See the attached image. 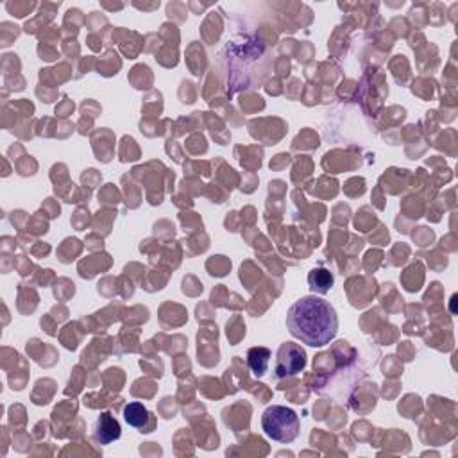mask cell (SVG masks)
Here are the masks:
<instances>
[{
    "label": "cell",
    "mask_w": 458,
    "mask_h": 458,
    "mask_svg": "<svg viewBox=\"0 0 458 458\" xmlns=\"http://www.w3.org/2000/svg\"><path fill=\"white\" fill-rule=\"evenodd\" d=\"M286 328L290 335L303 344L323 348L337 337L338 316L323 297L304 296L290 306Z\"/></svg>",
    "instance_id": "6da1fadb"
},
{
    "label": "cell",
    "mask_w": 458,
    "mask_h": 458,
    "mask_svg": "<svg viewBox=\"0 0 458 458\" xmlns=\"http://www.w3.org/2000/svg\"><path fill=\"white\" fill-rule=\"evenodd\" d=\"M261 428L269 439L288 444L299 435V415L288 407L272 405L261 415Z\"/></svg>",
    "instance_id": "7a4b0ae2"
},
{
    "label": "cell",
    "mask_w": 458,
    "mask_h": 458,
    "mask_svg": "<svg viewBox=\"0 0 458 458\" xmlns=\"http://www.w3.org/2000/svg\"><path fill=\"white\" fill-rule=\"evenodd\" d=\"M306 367V353L301 345L285 342L278 351V362H276V378L293 376Z\"/></svg>",
    "instance_id": "3957f363"
},
{
    "label": "cell",
    "mask_w": 458,
    "mask_h": 458,
    "mask_svg": "<svg viewBox=\"0 0 458 458\" xmlns=\"http://www.w3.org/2000/svg\"><path fill=\"white\" fill-rule=\"evenodd\" d=\"M117 439H120V425L110 412H104V414H100L99 421H97L95 440L106 446V444H111Z\"/></svg>",
    "instance_id": "277c9868"
},
{
    "label": "cell",
    "mask_w": 458,
    "mask_h": 458,
    "mask_svg": "<svg viewBox=\"0 0 458 458\" xmlns=\"http://www.w3.org/2000/svg\"><path fill=\"white\" fill-rule=\"evenodd\" d=\"M271 362V351L267 348H253L247 353V363L256 376H264Z\"/></svg>",
    "instance_id": "5b68a950"
},
{
    "label": "cell",
    "mask_w": 458,
    "mask_h": 458,
    "mask_svg": "<svg viewBox=\"0 0 458 458\" xmlns=\"http://www.w3.org/2000/svg\"><path fill=\"white\" fill-rule=\"evenodd\" d=\"M124 419L125 422H127L129 426H132V428H138L142 430L147 426V422H149V412H147V408L143 407L142 403H129L127 407L124 408Z\"/></svg>",
    "instance_id": "8992f818"
},
{
    "label": "cell",
    "mask_w": 458,
    "mask_h": 458,
    "mask_svg": "<svg viewBox=\"0 0 458 458\" xmlns=\"http://www.w3.org/2000/svg\"><path fill=\"white\" fill-rule=\"evenodd\" d=\"M308 279L312 288L317 290V292H328V290L331 288V285H333V276L328 271H321V269L312 271Z\"/></svg>",
    "instance_id": "52a82bcc"
}]
</instances>
